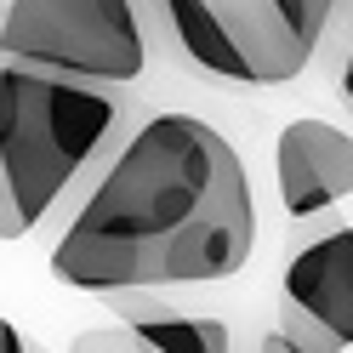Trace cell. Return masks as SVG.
Wrapping results in <instances>:
<instances>
[{"mask_svg": "<svg viewBox=\"0 0 353 353\" xmlns=\"http://www.w3.org/2000/svg\"><path fill=\"white\" fill-rule=\"evenodd\" d=\"M274 330L285 336V347H291V353H342V342H336V336H325V330H319L314 319H302L296 307H285V302H279V319H274Z\"/></svg>", "mask_w": 353, "mask_h": 353, "instance_id": "cell-8", "label": "cell"}, {"mask_svg": "<svg viewBox=\"0 0 353 353\" xmlns=\"http://www.w3.org/2000/svg\"><path fill=\"white\" fill-rule=\"evenodd\" d=\"M256 251V200L234 143L200 114H154L97 165L52 245L69 291H165L228 279Z\"/></svg>", "mask_w": 353, "mask_h": 353, "instance_id": "cell-1", "label": "cell"}, {"mask_svg": "<svg viewBox=\"0 0 353 353\" xmlns=\"http://www.w3.org/2000/svg\"><path fill=\"white\" fill-rule=\"evenodd\" d=\"M274 188L285 216H325L353 194V131L319 114L291 120L274 137Z\"/></svg>", "mask_w": 353, "mask_h": 353, "instance_id": "cell-5", "label": "cell"}, {"mask_svg": "<svg viewBox=\"0 0 353 353\" xmlns=\"http://www.w3.org/2000/svg\"><path fill=\"white\" fill-rule=\"evenodd\" d=\"M279 302L314 319L342 347H353V228H330L291 251L279 274Z\"/></svg>", "mask_w": 353, "mask_h": 353, "instance_id": "cell-6", "label": "cell"}, {"mask_svg": "<svg viewBox=\"0 0 353 353\" xmlns=\"http://www.w3.org/2000/svg\"><path fill=\"white\" fill-rule=\"evenodd\" d=\"M336 85H342V103L353 108V52H347V63H342V74H336Z\"/></svg>", "mask_w": 353, "mask_h": 353, "instance_id": "cell-13", "label": "cell"}, {"mask_svg": "<svg viewBox=\"0 0 353 353\" xmlns=\"http://www.w3.org/2000/svg\"><path fill=\"white\" fill-rule=\"evenodd\" d=\"M74 353H143V347L131 342L125 330H85V336L74 342Z\"/></svg>", "mask_w": 353, "mask_h": 353, "instance_id": "cell-9", "label": "cell"}, {"mask_svg": "<svg viewBox=\"0 0 353 353\" xmlns=\"http://www.w3.org/2000/svg\"><path fill=\"white\" fill-rule=\"evenodd\" d=\"M125 108L108 85L63 80L0 57V176L34 234L120 148Z\"/></svg>", "mask_w": 353, "mask_h": 353, "instance_id": "cell-2", "label": "cell"}, {"mask_svg": "<svg viewBox=\"0 0 353 353\" xmlns=\"http://www.w3.org/2000/svg\"><path fill=\"white\" fill-rule=\"evenodd\" d=\"M29 353H46V347H40V342H34V336H29Z\"/></svg>", "mask_w": 353, "mask_h": 353, "instance_id": "cell-14", "label": "cell"}, {"mask_svg": "<svg viewBox=\"0 0 353 353\" xmlns=\"http://www.w3.org/2000/svg\"><path fill=\"white\" fill-rule=\"evenodd\" d=\"M29 228H23V216H17V205H12V188H6V176H0V239H23Z\"/></svg>", "mask_w": 353, "mask_h": 353, "instance_id": "cell-10", "label": "cell"}, {"mask_svg": "<svg viewBox=\"0 0 353 353\" xmlns=\"http://www.w3.org/2000/svg\"><path fill=\"white\" fill-rule=\"evenodd\" d=\"M0 353H29V336L12 319H0Z\"/></svg>", "mask_w": 353, "mask_h": 353, "instance_id": "cell-11", "label": "cell"}, {"mask_svg": "<svg viewBox=\"0 0 353 353\" xmlns=\"http://www.w3.org/2000/svg\"><path fill=\"white\" fill-rule=\"evenodd\" d=\"M103 302L125 319V336L143 353H234V330L223 319L183 314L160 302V291H108Z\"/></svg>", "mask_w": 353, "mask_h": 353, "instance_id": "cell-7", "label": "cell"}, {"mask_svg": "<svg viewBox=\"0 0 353 353\" xmlns=\"http://www.w3.org/2000/svg\"><path fill=\"white\" fill-rule=\"evenodd\" d=\"M256 353H291V347H285V336L268 325V330H262V342H256Z\"/></svg>", "mask_w": 353, "mask_h": 353, "instance_id": "cell-12", "label": "cell"}, {"mask_svg": "<svg viewBox=\"0 0 353 353\" xmlns=\"http://www.w3.org/2000/svg\"><path fill=\"white\" fill-rule=\"evenodd\" d=\"M148 40L200 80L228 85H291L336 0H137Z\"/></svg>", "mask_w": 353, "mask_h": 353, "instance_id": "cell-3", "label": "cell"}, {"mask_svg": "<svg viewBox=\"0 0 353 353\" xmlns=\"http://www.w3.org/2000/svg\"><path fill=\"white\" fill-rule=\"evenodd\" d=\"M137 0H0V57L85 85H137L148 74Z\"/></svg>", "mask_w": 353, "mask_h": 353, "instance_id": "cell-4", "label": "cell"}]
</instances>
